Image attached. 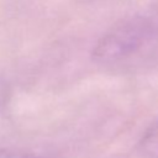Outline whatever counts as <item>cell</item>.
<instances>
[{
	"instance_id": "3957f363",
	"label": "cell",
	"mask_w": 158,
	"mask_h": 158,
	"mask_svg": "<svg viewBox=\"0 0 158 158\" xmlns=\"http://www.w3.org/2000/svg\"><path fill=\"white\" fill-rule=\"evenodd\" d=\"M0 158H37V157L15 151H0Z\"/></svg>"
},
{
	"instance_id": "6da1fadb",
	"label": "cell",
	"mask_w": 158,
	"mask_h": 158,
	"mask_svg": "<svg viewBox=\"0 0 158 158\" xmlns=\"http://www.w3.org/2000/svg\"><path fill=\"white\" fill-rule=\"evenodd\" d=\"M158 43V15L141 14L114 23L95 43L93 60L116 65L133 59Z\"/></svg>"
},
{
	"instance_id": "7a4b0ae2",
	"label": "cell",
	"mask_w": 158,
	"mask_h": 158,
	"mask_svg": "<svg viewBox=\"0 0 158 158\" xmlns=\"http://www.w3.org/2000/svg\"><path fill=\"white\" fill-rule=\"evenodd\" d=\"M138 152L143 158H158V117L141 136L138 141Z\"/></svg>"
}]
</instances>
